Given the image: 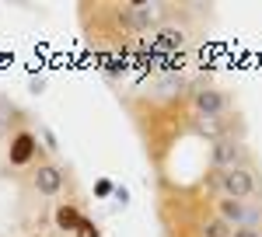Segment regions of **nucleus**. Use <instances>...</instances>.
Segmentation results:
<instances>
[{"instance_id":"6e6552de","label":"nucleus","mask_w":262,"mask_h":237,"mask_svg":"<svg viewBox=\"0 0 262 237\" xmlns=\"http://www.w3.org/2000/svg\"><path fill=\"white\" fill-rule=\"evenodd\" d=\"M185 45V32L182 28H161L158 35H154V49L164 53V49H182Z\"/></svg>"},{"instance_id":"20e7f679","label":"nucleus","mask_w":262,"mask_h":237,"mask_svg":"<svg viewBox=\"0 0 262 237\" xmlns=\"http://www.w3.org/2000/svg\"><path fill=\"white\" fill-rule=\"evenodd\" d=\"M39 154V136L35 133H28V129H21L11 136V147H7V160L14 164V168H25V164H32Z\"/></svg>"},{"instance_id":"f257e3e1","label":"nucleus","mask_w":262,"mask_h":237,"mask_svg":"<svg viewBox=\"0 0 262 237\" xmlns=\"http://www.w3.org/2000/svg\"><path fill=\"white\" fill-rule=\"evenodd\" d=\"M210 175H213L210 181H213L227 199H248L255 192V175H252V168H227V171L213 168Z\"/></svg>"},{"instance_id":"7ed1b4c3","label":"nucleus","mask_w":262,"mask_h":237,"mask_svg":"<svg viewBox=\"0 0 262 237\" xmlns=\"http://www.w3.org/2000/svg\"><path fill=\"white\" fill-rule=\"evenodd\" d=\"M245 160H248V150H245L242 139H217L213 143V168H221V171H227V168H248Z\"/></svg>"},{"instance_id":"f03ea898","label":"nucleus","mask_w":262,"mask_h":237,"mask_svg":"<svg viewBox=\"0 0 262 237\" xmlns=\"http://www.w3.org/2000/svg\"><path fill=\"white\" fill-rule=\"evenodd\" d=\"M217 217L231 227H259L262 223V209L259 206H248L245 199H227L224 196L217 202Z\"/></svg>"},{"instance_id":"2eb2a0df","label":"nucleus","mask_w":262,"mask_h":237,"mask_svg":"<svg viewBox=\"0 0 262 237\" xmlns=\"http://www.w3.org/2000/svg\"><path fill=\"white\" fill-rule=\"evenodd\" d=\"M35 237H39V234H35Z\"/></svg>"},{"instance_id":"423d86ee","label":"nucleus","mask_w":262,"mask_h":237,"mask_svg":"<svg viewBox=\"0 0 262 237\" xmlns=\"http://www.w3.org/2000/svg\"><path fill=\"white\" fill-rule=\"evenodd\" d=\"M32 185H35V192L39 196H56L63 188V171L56 164H42L39 171L32 175Z\"/></svg>"},{"instance_id":"4468645a","label":"nucleus","mask_w":262,"mask_h":237,"mask_svg":"<svg viewBox=\"0 0 262 237\" xmlns=\"http://www.w3.org/2000/svg\"><path fill=\"white\" fill-rule=\"evenodd\" d=\"M42 139H46V147H49V150H56V136H53V133H49V129H46V133H42Z\"/></svg>"},{"instance_id":"9b49d317","label":"nucleus","mask_w":262,"mask_h":237,"mask_svg":"<svg viewBox=\"0 0 262 237\" xmlns=\"http://www.w3.org/2000/svg\"><path fill=\"white\" fill-rule=\"evenodd\" d=\"M112 192H116V185H112L108 178H101L98 185H95V196H101V199H108V196H112Z\"/></svg>"},{"instance_id":"39448f33","label":"nucleus","mask_w":262,"mask_h":237,"mask_svg":"<svg viewBox=\"0 0 262 237\" xmlns=\"http://www.w3.org/2000/svg\"><path fill=\"white\" fill-rule=\"evenodd\" d=\"M192 105H196V115L200 118H221L224 112H227V98H224V91H217V87L196 91Z\"/></svg>"},{"instance_id":"0eeeda50","label":"nucleus","mask_w":262,"mask_h":237,"mask_svg":"<svg viewBox=\"0 0 262 237\" xmlns=\"http://www.w3.org/2000/svg\"><path fill=\"white\" fill-rule=\"evenodd\" d=\"M56 227H60V230H70V234H74V230H77V227H81V209H77V206H74V202H60V206H56Z\"/></svg>"},{"instance_id":"9d476101","label":"nucleus","mask_w":262,"mask_h":237,"mask_svg":"<svg viewBox=\"0 0 262 237\" xmlns=\"http://www.w3.org/2000/svg\"><path fill=\"white\" fill-rule=\"evenodd\" d=\"M74 237H101V230H98V223H95V220L84 217V220H81V227L74 230Z\"/></svg>"},{"instance_id":"ddd939ff","label":"nucleus","mask_w":262,"mask_h":237,"mask_svg":"<svg viewBox=\"0 0 262 237\" xmlns=\"http://www.w3.org/2000/svg\"><path fill=\"white\" fill-rule=\"evenodd\" d=\"M112 199H116V202H122V206H126V202H129V192H126V188H116V192H112Z\"/></svg>"},{"instance_id":"f8f14e48","label":"nucleus","mask_w":262,"mask_h":237,"mask_svg":"<svg viewBox=\"0 0 262 237\" xmlns=\"http://www.w3.org/2000/svg\"><path fill=\"white\" fill-rule=\"evenodd\" d=\"M231 237H262V227H234Z\"/></svg>"},{"instance_id":"1a4fd4ad","label":"nucleus","mask_w":262,"mask_h":237,"mask_svg":"<svg viewBox=\"0 0 262 237\" xmlns=\"http://www.w3.org/2000/svg\"><path fill=\"white\" fill-rule=\"evenodd\" d=\"M231 223H224L221 217H210V220H203V227H200V237H231Z\"/></svg>"}]
</instances>
